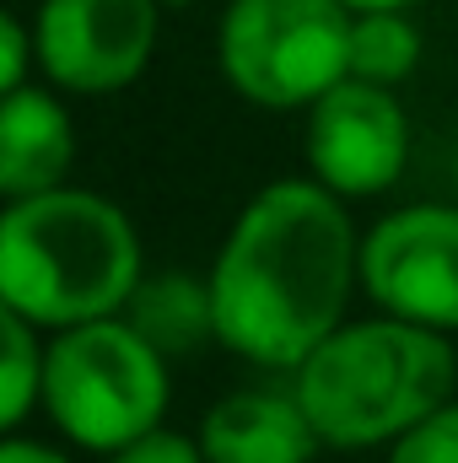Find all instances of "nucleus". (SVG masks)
Here are the masks:
<instances>
[{"mask_svg": "<svg viewBox=\"0 0 458 463\" xmlns=\"http://www.w3.org/2000/svg\"><path fill=\"white\" fill-rule=\"evenodd\" d=\"M195 442L205 463H313L324 448L297 388H237L216 399Z\"/></svg>", "mask_w": 458, "mask_h": 463, "instance_id": "nucleus-9", "label": "nucleus"}, {"mask_svg": "<svg viewBox=\"0 0 458 463\" xmlns=\"http://www.w3.org/2000/svg\"><path fill=\"white\" fill-rule=\"evenodd\" d=\"M0 463H71V453H60V448L43 442V437L5 431V442H0Z\"/></svg>", "mask_w": 458, "mask_h": 463, "instance_id": "nucleus-17", "label": "nucleus"}, {"mask_svg": "<svg viewBox=\"0 0 458 463\" xmlns=\"http://www.w3.org/2000/svg\"><path fill=\"white\" fill-rule=\"evenodd\" d=\"M216 345L264 372H297L361 291V232L319 178L264 184L211 264Z\"/></svg>", "mask_w": 458, "mask_h": 463, "instance_id": "nucleus-1", "label": "nucleus"}, {"mask_svg": "<svg viewBox=\"0 0 458 463\" xmlns=\"http://www.w3.org/2000/svg\"><path fill=\"white\" fill-rule=\"evenodd\" d=\"M291 377L324 448L388 453L405 431H415L453 399L458 350L437 329L372 313L345 318Z\"/></svg>", "mask_w": 458, "mask_h": 463, "instance_id": "nucleus-3", "label": "nucleus"}, {"mask_svg": "<svg viewBox=\"0 0 458 463\" xmlns=\"http://www.w3.org/2000/svg\"><path fill=\"white\" fill-rule=\"evenodd\" d=\"M38 71V38H33V22H22L16 11L0 16V92H16L27 87Z\"/></svg>", "mask_w": 458, "mask_h": 463, "instance_id": "nucleus-15", "label": "nucleus"}, {"mask_svg": "<svg viewBox=\"0 0 458 463\" xmlns=\"http://www.w3.org/2000/svg\"><path fill=\"white\" fill-rule=\"evenodd\" d=\"M453 189H458V146H453Z\"/></svg>", "mask_w": 458, "mask_h": 463, "instance_id": "nucleus-20", "label": "nucleus"}, {"mask_svg": "<svg viewBox=\"0 0 458 463\" xmlns=\"http://www.w3.org/2000/svg\"><path fill=\"white\" fill-rule=\"evenodd\" d=\"M302 151H308V178H319L345 205L377 200L410 167V114L394 98V87L345 76L335 92H324L308 109Z\"/></svg>", "mask_w": 458, "mask_h": 463, "instance_id": "nucleus-8", "label": "nucleus"}, {"mask_svg": "<svg viewBox=\"0 0 458 463\" xmlns=\"http://www.w3.org/2000/svg\"><path fill=\"white\" fill-rule=\"evenodd\" d=\"M43 361L49 340L38 324L0 307V426L22 431L33 410H43Z\"/></svg>", "mask_w": 458, "mask_h": 463, "instance_id": "nucleus-13", "label": "nucleus"}, {"mask_svg": "<svg viewBox=\"0 0 458 463\" xmlns=\"http://www.w3.org/2000/svg\"><path fill=\"white\" fill-rule=\"evenodd\" d=\"M157 5H162V11H167V5H173V11H184V5H200V0H157Z\"/></svg>", "mask_w": 458, "mask_h": 463, "instance_id": "nucleus-19", "label": "nucleus"}, {"mask_svg": "<svg viewBox=\"0 0 458 463\" xmlns=\"http://www.w3.org/2000/svg\"><path fill=\"white\" fill-rule=\"evenodd\" d=\"M124 318L162 350V355H195L205 340H216V302H211V280L173 269V275H146L140 291L129 297Z\"/></svg>", "mask_w": 458, "mask_h": 463, "instance_id": "nucleus-11", "label": "nucleus"}, {"mask_svg": "<svg viewBox=\"0 0 458 463\" xmlns=\"http://www.w3.org/2000/svg\"><path fill=\"white\" fill-rule=\"evenodd\" d=\"M76 167V124L54 87H16L0 92V194L27 200L49 194Z\"/></svg>", "mask_w": 458, "mask_h": 463, "instance_id": "nucleus-10", "label": "nucleus"}, {"mask_svg": "<svg viewBox=\"0 0 458 463\" xmlns=\"http://www.w3.org/2000/svg\"><path fill=\"white\" fill-rule=\"evenodd\" d=\"M109 463H205L200 453V442L195 437H184V431H151V437H140V442H129V448H119Z\"/></svg>", "mask_w": 458, "mask_h": 463, "instance_id": "nucleus-16", "label": "nucleus"}, {"mask_svg": "<svg viewBox=\"0 0 458 463\" xmlns=\"http://www.w3.org/2000/svg\"><path fill=\"white\" fill-rule=\"evenodd\" d=\"M173 355L151 345L124 313L49 335L43 361V415L49 426L98 458L167 426Z\"/></svg>", "mask_w": 458, "mask_h": 463, "instance_id": "nucleus-4", "label": "nucleus"}, {"mask_svg": "<svg viewBox=\"0 0 458 463\" xmlns=\"http://www.w3.org/2000/svg\"><path fill=\"white\" fill-rule=\"evenodd\" d=\"M361 297L388 318L458 335V200L399 205L361 232Z\"/></svg>", "mask_w": 458, "mask_h": 463, "instance_id": "nucleus-6", "label": "nucleus"}, {"mask_svg": "<svg viewBox=\"0 0 458 463\" xmlns=\"http://www.w3.org/2000/svg\"><path fill=\"white\" fill-rule=\"evenodd\" d=\"M350 11H410L415 0H345Z\"/></svg>", "mask_w": 458, "mask_h": 463, "instance_id": "nucleus-18", "label": "nucleus"}, {"mask_svg": "<svg viewBox=\"0 0 458 463\" xmlns=\"http://www.w3.org/2000/svg\"><path fill=\"white\" fill-rule=\"evenodd\" d=\"M388 463H458V399L426 415L415 431H405L388 448Z\"/></svg>", "mask_w": 458, "mask_h": 463, "instance_id": "nucleus-14", "label": "nucleus"}, {"mask_svg": "<svg viewBox=\"0 0 458 463\" xmlns=\"http://www.w3.org/2000/svg\"><path fill=\"white\" fill-rule=\"evenodd\" d=\"M345 0H227L216 65L227 87L264 114H308L350 76Z\"/></svg>", "mask_w": 458, "mask_h": 463, "instance_id": "nucleus-5", "label": "nucleus"}, {"mask_svg": "<svg viewBox=\"0 0 458 463\" xmlns=\"http://www.w3.org/2000/svg\"><path fill=\"white\" fill-rule=\"evenodd\" d=\"M415 65H421V27L410 22V11H356L350 22V76L356 81L399 87L415 76Z\"/></svg>", "mask_w": 458, "mask_h": 463, "instance_id": "nucleus-12", "label": "nucleus"}, {"mask_svg": "<svg viewBox=\"0 0 458 463\" xmlns=\"http://www.w3.org/2000/svg\"><path fill=\"white\" fill-rule=\"evenodd\" d=\"M146 280L129 211L98 189H49L0 211V307L43 335L119 318Z\"/></svg>", "mask_w": 458, "mask_h": 463, "instance_id": "nucleus-2", "label": "nucleus"}, {"mask_svg": "<svg viewBox=\"0 0 458 463\" xmlns=\"http://www.w3.org/2000/svg\"><path fill=\"white\" fill-rule=\"evenodd\" d=\"M157 0H38V76L71 98H114L157 54Z\"/></svg>", "mask_w": 458, "mask_h": 463, "instance_id": "nucleus-7", "label": "nucleus"}]
</instances>
